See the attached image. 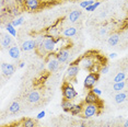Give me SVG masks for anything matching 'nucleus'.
<instances>
[{"label": "nucleus", "mask_w": 128, "mask_h": 127, "mask_svg": "<svg viewBox=\"0 0 128 127\" xmlns=\"http://www.w3.org/2000/svg\"><path fill=\"white\" fill-rule=\"evenodd\" d=\"M62 96L64 99L67 100H74L78 96V92L76 91V89L72 86L69 82H65L62 86Z\"/></svg>", "instance_id": "1"}, {"label": "nucleus", "mask_w": 128, "mask_h": 127, "mask_svg": "<svg viewBox=\"0 0 128 127\" xmlns=\"http://www.w3.org/2000/svg\"><path fill=\"white\" fill-rule=\"evenodd\" d=\"M101 108V106L98 104H86L83 108V118H90L92 116H95V115L100 114V111L98 110Z\"/></svg>", "instance_id": "2"}, {"label": "nucleus", "mask_w": 128, "mask_h": 127, "mask_svg": "<svg viewBox=\"0 0 128 127\" xmlns=\"http://www.w3.org/2000/svg\"><path fill=\"white\" fill-rule=\"evenodd\" d=\"M98 78H100V74L98 72H90L88 76L86 77L83 81V86L86 90H92L94 88L95 83L98 81Z\"/></svg>", "instance_id": "3"}, {"label": "nucleus", "mask_w": 128, "mask_h": 127, "mask_svg": "<svg viewBox=\"0 0 128 127\" xmlns=\"http://www.w3.org/2000/svg\"><path fill=\"white\" fill-rule=\"evenodd\" d=\"M56 45H57L56 40H55L53 36L45 37V41L43 43V47H44L46 53H53L55 50V48H56Z\"/></svg>", "instance_id": "4"}, {"label": "nucleus", "mask_w": 128, "mask_h": 127, "mask_svg": "<svg viewBox=\"0 0 128 127\" xmlns=\"http://www.w3.org/2000/svg\"><path fill=\"white\" fill-rule=\"evenodd\" d=\"M79 70H80V67L77 64H74V65L69 66V68L67 69V72H66V78L69 80H74L76 77L79 74Z\"/></svg>", "instance_id": "5"}, {"label": "nucleus", "mask_w": 128, "mask_h": 127, "mask_svg": "<svg viewBox=\"0 0 128 127\" xmlns=\"http://www.w3.org/2000/svg\"><path fill=\"white\" fill-rule=\"evenodd\" d=\"M80 65H81V67L83 69H86V70L92 71L93 68H94V66H95V64H94V60H93L91 57L84 56L83 58L80 60Z\"/></svg>", "instance_id": "6"}, {"label": "nucleus", "mask_w": 128, "mask_h": 127, "mask_svg": "<svg viewBox=\"0 0 128 127\" xmlns=\"http://www.w3.org/2000/svg\"><path fill=\"white\" fill-rule=\"evenodd\" d=\"M56 58L59 60V62H66L68 60L69 56H70V52H69V48L68 47H64V48H60L59 50L57 52V54L55 55Z\"/></svg>", "instance_id": "7"}, {"label": "nucleus", "mask_w": 128, "mask_h": 127, "mask_svg": "<svg viewBox=\"0 0 128 127\" xmlns=\"http://www.w3.org/2000/svg\"><path fill=\"white\" fill-rule=\"evenodd\" d=\"M100 103V99H98V95L90 90L86 93V98H84V104H98Z\"/></svg>", "instance_id": "8"}, {"label": "nucleus", "mask_w": 128, "mask_h": 127, "mask_svg": "<svg viewBox=\"0 0 128 127\" xmlns=\"http://www.w3.org/2000/svg\"><path fill=\"white\" fill-rule=\"evenodd\" d=\"M1 71H2V74L6 77H10L12 76L16 71V67L11 64H6V62H2L1 64Z\"/></svg>", "instance_id": "9"}, {"label": "nucleus", "mask_w": 128, "mask_h": 127, "mask_svg": "<svg viewBox=\"0 0 128 127\" xmlns=\"http://www.w3.org/2000/svg\"><path fill=\"white\" fill-rule=\"evenodd\" d=\"M59 60L56 58V56L55 57H49L48 60H47V69L50 72H54V71H56L58 68H59Z\"/></svg>", "instance_id": "10"}, {"label": "nucleus", "mask_w": 128, "mask_h": 127, "mask_svg": "<svg viewBox=\"0 0 128 127\" xmlns=\"http://www.w3.org/2000/svg\"><path fill=\"white\" fill-rule=\"evenodd\" d=\"M40 6V0H24V7L30 11H36Z\"/></svg>", "instance_id": "11"}, {"label": "nucleus", "mask_w": 128, "mask_h": 127, "mask_svg": "<svg viewBox=\"0 0 128 127\" xmlns=\"http://www.w3.org/2000/svg\"><path fill=\"white\" fill-rule=\"evenodd\" d=\"M21 48H22V50H24V52H30L33 50H36L37 45H36L35 40H28V41L23 42L21 45Z\"/></svg>", "instance_id": "12"}, {"label": "nucleus", "mask_w": 128, "mask_h": 127, "mask_svg": "<svg viewBox=\"0 0 128 127\" xmlns=\"http://www.w3.org/2000/svg\"><path fill=\"white\" fill-rule=\"evenodd\" d=\"M40 94L38 91L33 90L28 94V101L30 103H37L40 102Z\"/></svg>", "instance_id": "13"}, {"label": "nucleus", "mask_w": 128, "mask_h": 127, "mask_svg": "<svg viewBox=\"0 0 128 127\" xmlns=\"http://www.w3.org/2000/svg\"><path fill=\"white\" fill-rule=\"evenodd\" d=\"M9 56L11 57V58L13 59H19L20 58V48L18 47L16 45L14 46H11V47L9 48Z\"/></svg>", "instance_id": "14"}, {"label": "nucleus", "mask_w": 128, "mask_h": 127, "mask_svg": "<svg viewBox=\"0 0 128 127\" xmlns=\"http://www.w3.org/2000/svg\"><path fill=\"white\" fill-rule=\"evenodd\" d=\"M83 108L84 106L82 104H74L72 108H70V111H69V113H70L71 115H74V116L80 115L83 112Z\"/></svg>", "instance_id": "15"}, {"label": "nucleus", "mask_w": 128, "mask_h": 127, "mask_svg": "<svg viewBox=\"0 0 128 127\" xmlns=\"http://www.w3.org/2000/svg\"><path fill=\"white\" fill-rule=\"evenodd\" d=\"M81 16V11L80 10H74L71 11L70 13H69V16H68V20L70 22H77L78 20H79V18Z\"/></svg>", "instance_id": "16"}, {"label": "nucleus", "mask_w": 128, "mask_h": 127, "mask_svg": "<svg viewBox=\"0 0 128 127\" xmlns=\"http://www.w3.org/2000/svg\"><path fill=\"white\" fill-rule=\"evenodd\" d=\"M64 36L65 37H72L77 34V28H74V26H69V28H66L62 32Z\"/></svg>", "instance_id": "17"}, {"label": "nucleus", "mask_w": 128, "mask_h": 127, "mask_svg": "<svg viewBox=\"0 0 128 127\" xmlns=\"http://www.w3.org/2000/svg\"><path fill=\"white\" fill-rule=\"evenodd\" d=\"M11 44H12V37H11V35H4L2 37L1 46L4 48H10Z\"/></svg>", "instance_id": "18"}, {"label": "nucleus", "mask_w": 128, "mask_h": 127, "mask_svg": "<svg viewBox=\"0 0 128 127\" xmlns=\"http://www.w3.org/2000/svg\"><path fill=\"white\" fill-rule=\"evenodd\" d=\"M21 127H35V120H32V118H23L21 120Z\"/></svg>", "instance_id": "19"}, {"label": "nucleus", "mask_w": 128, "mask_h": 127, "mask_svg": "<svg viewBox=\"0 0 128 127\" xmlns=\"http://www.w3.org/2000/svg\"><path fill=\"white\" fill-rule=\"evenodd\" d=\"M118 42H119V35L118 34H112V35L108 37V40H107V43H108L110 46L117 45Z\"/></svg>", "instance_id": "20"}, {"label": "nucleus", "mask_w": 128, "mask_h": 127, "mask_svg": "<svg viewBox=\"0 0 128 127\" xmlns=\"http://www.w3.org/2000/svg\"><path fill=\"white\" fill-rule=\"evenodd\" d=\"M126 98H127V95L125 92H118V93L115 95V102L117 103V104H120V103L126 101Z\"/></svg>", "instance_id": "21"}, {"label": "nucleus", "mask_w": 128, "mask_h": 127, "mask_svg": "<svg viewBox=\"0 0 128 127\" xmlns=\"http://www.w3.org/2000/svg\"><path fill=\"white\" fill-rule=\"evenodd\" d=\"M72 103L70 100H67V99H62V108H64V111L65 112H69L70 111V108H72Z\"/></svg>", "instance_id": "22"}, {"label": "nucleus", "mask_w": 128, "mask_h": 127, "mask_svg": "<svg viewBox=\"0 0 128 127\" xmlns=\"http://www.w3.org/2000/svg\"><path fill=\"white\" fill-rule=\"evenodd\" d=\"M20 111V104L19 102H16V101H14V102H12L9 106V112L12 114H16L18 112Z\"/></svg>", "instance_id": "23"}, {"label": "nucleus", "mask_w": 128, "mask_h": 127, "mask_svg": "<svg viewBox=\"0 0 128 127\" xmlns=\"http://www.w3.org/2000/svg\"><path fill=\"white\" fill-rule=\"evenodd\" d=\"M6 30L8 31V33L10 34L11 36H16V30L14 28V26L12 25V23H8L7 25H6Z\"/></svg>", "instance_id": "24"}, {"label": "nucleus", "mask_w": 128, "mask_h": 127, "mask_svg": "<svg viewBox=\"0 0 128 127\" xmlns=\"http://www.w3.org/2000/svg\"><path fill=\"white\" fill-rule=\"evenodd\" d=\"M124 88H125V81H122V82H114V84H113V90L116 91V92H120Z\"/></svg>", "instance_id": "25"}, {"label": "nucleus", "mask_w": 128, "mask_h": 127, "mask_svg": "<svg viewBox=\"0 0 128 127\" xmlns=\"http://www.w3.org/2000/svg\"><path fill=\"white\" fill-rule=\"evenodd\" d=\"M125 78H126L125 72H118L114 78V82H122L125 80Z\"/></svg>", "instance_id": "26"}, {"label": "nucleus", "mask_w": 128, "mask_h": 127, "mask_svg": "<svg viewBox=\"0 0 128 127\" xmlns=\"http://www.w3.org/2000/svg\"><path fill=\"white\" fill-rule=\"evenodd\" d=\"M100 4H101V2H98V1H95L93 4L91 6H89V7H86V11H89V12H92V11H94L95 9H96L98 7H100Z\"/></svg>", "instance_id": "27"}, {"label": "nucleus", "mask_w": 128, "mask_h": 127, "mask_svg": "<svg viewBox=\"0 0 128 127\" xmlns=\"http://www.w3.org/2000/svg\"><path fill=\"white\" fill-rule=\"evenodd\" d=\"M94 2H95V1H93V0H84V1L80 2V7H81V8H84V9H86V7H89V6L93 4Z\"/></svg>", "instance_id": "28"}, {"label": "nucleus", "mask_w": 128, "mask_h": 127, "mask_svg": "<svg viewBox=\"0 0 128 127\" xmlns=\"http://www.w3.org/2000/svg\"><path fill=\"white\" fill-rule=\"evenodd\" d=\"M23 21H24V19H23V16H20V18H16V20H13L12 21V25L14 28L16 26H19L20 24H22Z\"/></svg>", "instance_id": "29"}, {"label": "nucleus", "mask_w": 128, "mask_h": 127, "mask_svg": "<svg viewBox=\"0 0 128 127\" xmlns=\"http://www.w3.org/2000/svg\"><path fill=\"white\" fill-rule=\"evenodd\" d=\"M91 91L93 92V93H95L96 95H98V96H100V95L102 94V91H101V90H100V89H98V88H96V86H95V88H93Z\"/></svg>", "instance_id": "30"}, {"label": "nucleus", "mask_w": 128, "mask_h": 127, "mask_svg": "<svg viewBox=\"0 0 128 127\" xmlns=\"http://www.w3.org/2000/svg\"><path fill=\"white\" fill-rule=\"evenodd\" d=\"M100 72L101 74H107V72H108V66H103V67L101 68Z\"/></svg>", "instance_id": "31"}, {"label": "nucleus", "mask_w": 128, "mask_h": 127, "mask_svg": "<svg viewBox=\"0 0 128 127\" xmlns=\"http://www.w3.org/2000/svg\"><path fill=\"white\" fill-rule=\"evenodd\" d=\"M45 111H42V112H40V113L38 114H37V116H36V118H37V120H42V118L43 117H45Z\"/></svg>", "instance_id": "32"}, {"label": "nucleus", "mask_w": 128, "mask_h": 127, "mask_svg": "<svg viewBox=\"0 0 128 127\" xmlns=\"http://www.w3.org/2000/svg\"><path fill=\"white\" fill-rule=\"evenodd\" d=\"M116 56H117V54H116V53H112V54H110V58H115Z\"/></svg>", "instance_id": "33"}, {"label": "nucleus", "mask_w": 128, "mask_h": 127, "mask_svg": "<svg viewBox=\"0 0 128 127\" xmlns=\"http://www.w3.org/2000/svg\"><path fill=\"white\" fill-rule=\"evenodd\" d=\"M106 33V30H105V28H102V30H101V32H100V34H101V35H103V34H105Z\"/></svg>", "instance_id": "34"}, {"label": "nucleus", "mask_w": 128, "mask_h": 127, "mask_svg": "<svg viewBox=\"0 0 128 127\" xmlns=\"http://www.w3.org/2000/svg\"><path fill=\"white\" fill-rule=\"evenodd\" d=\"M19 67H20V68H23V67H24V62H20Z\"/></svg>", "instance_id": "35"}, {"label": "nucleus", "mask_w": 128, "mask_h": 127, "mask_svg": "<svg viewBox=\"0 0 128 127\" xmlns=\"http://www.w3.org/2000/svg\"><path fill=\"white\" fill-rule=\"evenodd\" d=\"M124 127H128V120H127L126 122L124 123Z\"/></svg>", "instance_id": "36"}, {"label": "nucleus", "mask_w": 128, "mask_h": 127, "mask_svg": "<svg viewBox=\"0 0 128 127\" xmlns=\"http://www.w3.org/2000/svg\"><path fill=\"white\" fill-rule=\"evenodd\" d=\"M80 127H86V124H81Z\"/></svg>", "instance_id": "37"}]
</instances>
